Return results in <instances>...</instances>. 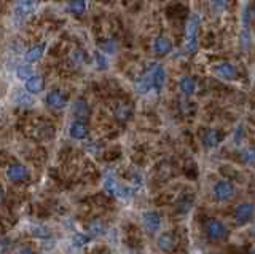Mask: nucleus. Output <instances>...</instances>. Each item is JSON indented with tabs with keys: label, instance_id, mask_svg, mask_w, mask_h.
<instances>
[{
	"label": "nucleus",
	"instance_id": "obj_7",
	"mask_svg": "<svg viewBox=\"0 0 255 254\" xmlns=\"http://www.w3.org/2000/svg\"><path fill=\"white\" fill-rule=\"evenodd\" d=\"M47 104L53 109H62L67 104V96L59 90H53L47 94Z\"/></svg>",
	"mask_w": 255,
	"mask_h": 254
},
{
	"label": "nucleus",
	"instance_id": "obj_26",
	"mask_svg": "<svg viewBox=\"0 0 255 254\" xmlns=\"http://www.w3.org/2000/svg\"><path fill=\"white\" fill-rule=\"evenodd\" d=\"M32 233L35 235V237H42V238H48L50 237V232H47V228H42V227H34L32 228Z\"/></svg>",
	"mask_w": 255,
	"mask_h": 254
},
{
	"label": "nucleus",
	"instance_id": "obj_19",
	"mask_svg": "<svg viewBox=\"0 0 255 254\" xmlns=\"http://www.w3.org/2000/svg\"><path fill=\"white\" fill-rule=\"evenodd\" d=\"M69 10H70V13H74V15H83L85 13V10H86L85 0H70Z\"/></svg>",
	"mask_w": 255,
	"mask_h": 254
},
{
	"label": "nucleus",
	"instance_id": "obj_29",
	"mask_svg": "<svg viewBox=\"0 0 255 254\" xmlns=\"http://www.w3.org/2000/svg\"><path fill=\"white\" fill-rule=\"evenodd\" d=\"M13 254H34V251H32L30 248H27V246H21V248H18V250Z\"/></svg>",
	"mask_w": 255,
	"mask_h": 254
},
{
	"label": "nucleus",
	"instance_id": "obj_5",
	"mask_svg": "<svg viewBox=\"0 0 255 254\" xmlns=\"http://www.w3.org/2000/svg\"><path fill=\"white\" fill-rule=\"evenodd\" d=\"M254 216H255V206L252 205V203H241L234 211V219L241 226L251 222L254 219Z\"/></svg>",
	"mask_w": 255,
	"mask_h": 254
},
{
	"label": "nucleus",
	"instance_id": "obj_27",
	"mask_svg": "<svg viewBox=\"0 0 255 254\" xmlns=\"http://www.w3.org/2000/svg\"><path fill=\"white\" fill-rule=\"evenodd\" d=\"M89 230H91L93 235H101L102 230H104V227H102L101 222H93V224L89 226Z\"/></svg>",
	"mask_w": 255,
	"mask_h": 254
},
{
	"label": "nucleus",
	"instance_id": "obj_21",
	"mask_svg": "<svg viewBox=\"0 0 255 254\" xmlns=\"http://www.w3.org/2000/svg\"><path fill=\"white\" fill-rule=\"evenodd\" d=\"M16 75L21 80H26L27 82L30 77H34V71H32V67L30 66H21V67H18V71H16Z\"/></svg>",
	"mask_w": 255,
	"mask_h": 254
},
{
	"label": "nucleus",
	"instance_id": "obj_11",
	"mask_svg": "<svg viewBox=\"0 0 255 254\" xmlns=\"http://www.w3.org/2000/svg\"><path fill=\"white\" fill-rule=\"evenodd\" d=\"M158 246H159V250H163L166 253H169L174 250V246H176V238H174V235L169 233V232H164L159 235V238H158Z\"/></svg>",
	"mask_w": 255,
	"mask_h": 254
},
{
	"label": "nucleus",
	"instance_id": "obj_20",
	"mask_svg": "<svg viewBox=\"0 0 255 254\" xmlns=\"http://www.w3.org/2000/svg\"><path fill=\"white\" fill-rule=\"evenodd\" d=\"M74 112H75L76 117L85 118L88 113H89V109H88V106H86L85 101H76L75 106H74Z\"/></svg>",
	"mask_w": 255,
	"mask_h": 254
},
{
	"label": "nucleus",
	"instance_id": "obj_18",
	"mask_svg": "<svg viewBox=\"0 0 255 254\" xmlns=\"http://www.w3.org/2000/svg\"><path fill=\"white\" fill-rule=\"evenodd\" d=\"M153 50H155L158 55H168L172 50V45H171L169 39H166V37L161 35L155 40V43H153Z\"/></svg>",
	"mask_w": 255,
	"mask_h": 254
},
{
	"label": "nucleus",
	"instance_id": "obj_15",
	"mask_svg": "<svg viewBox=\"0 0 255 254\" xmlns=\"http://www.w3.org/2000/svg\"><path fill=\"white\" fill-rule=\"evenodd\" d=\"M45 47H47L45 43H38V45H34L30 50H27V52H26V55H24L26 62H34L37 59H40L43 52H45Z\"/></svg>",
	"mask_w": 255,
	"mask_h": 254
},
{
	"label": "nucleus",
	"instance_id": "obj_28",
	"mask_svg": "<svg viewBox=\"0 0 255 254\" xmlns=\"http://www.w3.org/2000/svg\"><path fill=\"white\" fill-rule=\"evenodd\" d=\"M94 58H96V61H98L99 69H105V67H107V59H105L104 56H102L99 52H96V53H94Z\"/></svg>",
	"mask_w": 255,
	"mask_h": 254
},
{
	"label": "nucleus",
	"instance_id": "obj_4",
	"mask_svg": "<svg viewBox=\"0 0 255 254\" xmlns=\"http://www.w3.org/2000/svg\"><path fill=\"white\" fill-rule=\"evenodd\" d=\"M206 233L210 241H220L227 237V227L219 219H209L206 222Z\"/></svg>",
	"mask_w": 255,
	"mask_h": 254
},
{
	"label": "nucleus",
	"instance_id": "obj_31",
	"mask_svg": "<svg viewBox=\"0 0 255 254\" xmlns=\"http://www.w3.org/2000/svg\"><path fill=\"white\" fill-rule=\"evenodd\" d=\"M251 254H255V250H254V251H252V253H251Z\"/></svg>",
	"mask_w": 255,
	"mask_h": 254
},
{
	"label": "nucleus",
	"instance_id": "obj_24",
	"mask_svg": "<svg viewBox=\"0 0 255 254\" xmlns=\"http://www.w3.org/2000/svg\"><path fill=\"white\" fill-rule=\"evenodd\" d=\"M190 208H191V198L185 200V197H183V198L178 201V211H180V213H188Z\"/></svg>",
	"mask_w": 255,
	"mask_h": 254
},
{
	"label": "nucleus",
	"instance_id": "obj_1",
	"mask_svg": "<svg viewBox=\"0 0 255 254\" xmlns=\"http://www.w3.org/2000/svg\"><path fill=\"white\" fill-rule=\"evenodd\" d=\"M37 5H38V0H18L16 7H15V15H13L15 16V23L21 26V24L37 10Z\"/></svg>",
	"mask_w": 255,
	"mask_h": 254
},
{
	"label": "nucleus",
	"instance_id": "obj_12",
	"mask_svg": "<svg viewBox=\"0 0 255 254\" xmlns=\"http://www.w3.org/2000/svg\"><path fill=\"white\" fill-rule=\"evenodd\" d=\"M69 133L74 139H85L88 136V128L81 120H75V122L70 125Z\"/></svg>",
	"mask_w": 255,
	"mask_h": 254
},
{
	"label": "nucleus",
	"instance_id": "obj_2",
	"mask_svg": "<svg viewBox=\"0 0 255 254\" xmlns=\"http://www.w3.org/2000/svg\"><path fill=\"white\" fill-rule=\"evenodd\" d=\"M198 29H200V16L193 15L187 23V28H185V47H187L188 52H195L196 50Z\"/></svg>",
	"mask_w": 255,
	"mask_h": 254
},
{
	"label": "nucleus",
	"instance_id": "obj_13",
	"mask_svg": "<svg viewBox=\"0 0 255 254\" xmlns=\"http://www.w3.org/2000/svg\"><path fill=\"white\" fill-rule=\"evenodd\" d=\"M43 86H45V80L43 77H38V75H34V77H30L26 82V91L32 94L40 93L43 90Z\"/></svg>",
	"mask_w": 255,
	"mask_h": 254
},
{
	"label": "nucleus",
	"instance_id": "obj_6",
	"mask_svg": "<svg viewBox=\"0 0 255 254\" xmlns=\"http://www.w3.org/2000/svg\"><path fill=\"white\" fill-rule=\"evenodd\" d=\"M142 222L147 230L150 233H155L159 230V227H161V216H159L156 211H147L142 216Z\"/></svg>",
	"mask_w": 255,
	"mask_h": 254
},
{
	"label": "nucleus",
	"instance_id": "obj_22",
	"mask_svg": "<svg viewBox=\"0 0 255 254\" xmlns=\"http://www.w3.org/2000/svg\"><path fill=\"white\" fill-rule=\"evenodd\" d=\"M89 241V237L86 233H81V232H78V233H75L74 237H72V245L75 246V248H81V246H85L86 243Z\"/></svg>",
	"mask_w": 255,
	"mask_h": 254
},
{
	"label": "nucleus",
	"instance_id": "obj_30",
	"mask_svg": "<svg viewBox=\"0 0 255 254\" xmlns=\"http://www.w3.org/2000/svg\"><path fill=\"white\" fill-rule=\"evenodd\" d=\"M210 2H219V3H225L227 0H210Z\"/></svg>",
	"mask_w": 255,
	"mask_h": 254
},
{
	"label": "nucleus",
	"instance_id": "obj_9",
	"mask_svg": "<svg viewBox=\"0 0 255 254\" xmlns=\"http://www.w3.org/2000/svg\"><path fill=\"white\" fill-rule=\"evenodd\" d=\"M152 71V80H153V88L156 91H161L163 86H164V82H166V71L163 66H153L150 67Z\"/></svg>",
	"mask_w": 255,
	"mask_h": 254
},
{
	"label": "nucleus",
	"instance_id": "obj_25",
	"mask_svg": "<svg viewBox=\"0 0 255 254\" xmlns=\"http://www.w3.org/2000/svg\"><path fill=\"white\" fill-rule=\"evenodd\" d=\"M244 160H246V163H249V165H255V147H252V149H249L246 154H244Z\"/></svg>",
	"mask_w": 255,
	"mask_h": 254
},
{
	"label": "nucleus",
	"instance_id": "obj_32",
	"mask_svg": "<svg viewBox=\"0 0 255 254\" xmlns=\"http://www.w3.org/2000/svg\"><path fill=\"white\" fill-rule=\"evenodd\" d=\"M254 11H255V7H254Z\"/></svg>",
	"mask_w": 255,
	"mask_h": 254
},
{
	"label": "nucleus",
	"instance_id": "obj_10",
	"mask_svg": "<svg viewBox=\"0 0 255 254\" xmlns=\"http://www.w3.org/2000/svg\"><path fill=\"white\" fill-rule=\"evenodd\" d=\"M215 75H219L223 80H233L236 77V67L230 62H220L214 67Z\"/></svg>",
	"mask_w": 255,
	"mask_h": 254
},
{
	"label": "nucleus",
	"instance_id": "obj_16",
	"mask_svg": "<svg viewBox=\"0 0 255 254\" xmlns=\"http://www.w3.org/2000/svg\"><path fill=\"white\" fill-rule=\"evenodd\" d=\"M178 88H180V91L185 96H191V94L196 91V82L193 77H183L178 82Z\"/></svg>",
	"mask_w": 255,
	"mask_h": 254
},
{
	"label": "nucleus",
	"instance_id": "obj_23",
	"mask_svg": "<svg viewBox=\"0 0 255 254\" xmlns=\"http://www.w3.org/2000/svg\"><path fill=\"white\" fill-rule=\"evenodd\" d=\"M129 115H131V109L128 106H120L117 109V117L120 120H126Z\"/></svg>",
	"mask_w": 255,
	"mask_h": 254
},
{
	"label": "nucleus",
	"instance_id": "obj_3",
	"mask_svg": "<svg viewBox=\"0 0 255 254\" xmlns=\"http://www.w3.org/2000/svg\"><path fill=\"white\" fill-rule=\"evenodd\" d=\"M234 192H236L234 186L227 179H220L214 184V197H215V200L220 203L231 200L234 197Z\"/></svg>",
	"mask_w": 255,
	"mask_h": 254
},
{
	"label": "nucleus",
	"instance_id": "obj_8",
	"mask_svg": "<svg viewBox=\"0 0 255 254\" xmlns=\"http://www.w3.org/2000/svg\"><path fill=\"white\" fill-rule=\"evenodd\" d=\"M6 177H8L10 181H15V182H19V181H24L29 177V171L23 165H11L6 169Z\"/></svg>",
	"mask_w": 255,
	"mask_h": 254
},
{
	"label": "nucleus",
	"instance_id": "obj_14",
	"mask_svg": "<svg viewBox=\"0 0 255 254\" xmlns=\"http://www.w3.org/2000/svg\"><path fill=\"white\" fill-rule=\"evenodd\" d=\"M220 142V135H219V131L217 130H207L206 133H204V136H203V144L206 145L207 149H214L217 147Z\"/></svg>",
	"mask_w": 255,
	"mask_h": 254
},
{
	"label": "nucleus",
	"instance_id": "obj_17",
	"mask_svg": "<svg viewBox=\"0 0 255 254\" xmlns=\"http://www.w3.org/2000/svg\"><path fill=\"white\" fill-rule=\"evenodd\" d=\"M150 88H153V80H152V71L147 72L144 77H140L136 82V90L139 93H149Z\"/></svg>",
	"mask_w": 255,
	"mask_h": 254
}]
</instances>
